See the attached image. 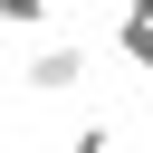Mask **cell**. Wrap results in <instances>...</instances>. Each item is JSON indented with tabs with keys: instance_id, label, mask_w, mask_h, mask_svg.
Listing matches in <instances>:
<instances>
[{
	"instance_id": "cell-6",
	"label": "cell",
	"mask_w": 153,
	"mask_h": 153,
	"mask_svg": "<svg viewBox=\"0 0 153 153\" xmlns=\"http://www.w3.org/2000/svg\"><path fill=\"white\" fill-rule=\"evenodd\" d=\"M143 86H153V76H143Z\"/></svg>"
},
{
	"instance_id": "cell-3",
	"label": "cell",
	"mask_w": 153,
	"mask_h": 153,
	"mask_svg": "<svg viewBox=\"0 0 153 153\" xmlns=\"http://www.w3.org/2000/svg\"><path fill=\"white\" fill-rule=\"evenodd\" d=\"M57 0H0V29H48Z\"/></svg>"
},
{
	"instance_id": "cell-5",
	"label": "cell",
	"mask_w": 153,
	"mask_h": 153,
	"mask_svg": "<svg viewBox=\"0 0 153 153\" xmlns=\"http://www.w3.org/2000/svg\"><path fill=\"white\" fill-rule=\"evenodd\" d=\"M96 10H124V0H96Z\"/></svg>"
},
{
	"instance_id": "cell-4",
	"label": "cell",
	"mask_w": 153,
	"mask_h": 153,
	"mask_svg": "<svg viewBox=\"0 0 153 153\" xmlns=\"http://www.w3.org/2000/svg\"><path fill=\"white\" fill-rule=\"evenodd\" d=\"M76 153H115V124H76Z\"/></svg>"
},
{
	"instance_id": "cell-2",
	"label": "cell",
	"mask_w": 153,
	"mask_h": 153,
	"mask_svg": "<svg viewBox=\"0 0 153 153\" xmlns=\"http://www.w3.org/2000/svg\"><path fill=\"white\" fill-rule=\"evenodd\" d=\"M115 57L153 76V10H115Z\"/></svg>"
},
{
	"instance_id": "cell-1",
	"label": "cell",
	"mask_w": 153,
	"mask_h": 153,
	"mask_svg": "<svg viewBox=\"0 0 153 153\" xmlns=\"http://www.w3.org/2000/svg\"><path fill=\"white\" fill-rule=\"evenodd\" d=\"M29 96H86V48H38L29 57Z\"/></svg>"
}]
</instances>
